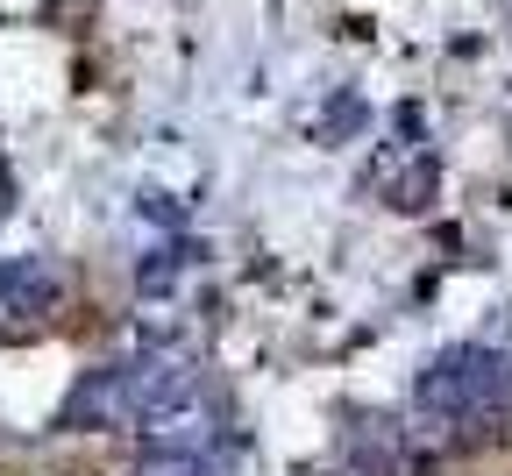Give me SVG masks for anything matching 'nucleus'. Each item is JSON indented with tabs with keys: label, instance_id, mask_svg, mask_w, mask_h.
Masks as SVG:
<instances>
[{
	"label": "nucleus",
	"instance_id": "nucleus-1",
	"mask_svg": "<svg viewBox=\"0 0 512 476\" xmlns=\"http://www.w3.org/2000/svg\"><path fill=\"white\" fill-rule=\"evenodd\" d=\"M136 434H143V448H164V455H214L221 413H214L207 391H185V398L157 405L150 420H136Z\"/></svg>",
	"mask_w": 512,
	"mask_h": 476
},
{
	"label": "nucleus",
	"instance_id": "nucleus-2",
	"mask_svg": "<svg viewBox=\"0 0 512 476\" xmlns=\"http://www.w3.org/2000/svg\"><path fill=\"white\" fill-rule=\"evenodd\" d=\"M57 299H64L57 256H8L0 263V313L36 320V313H57Z\"/></svg>",
	"mask_w": 512,
	"mask_h": 476
},
{
	"label": "nucleus",
	"instance_id": "nucleus-3",
	"mask_svg": "<svg viewBox=\"0 0 512 476\" xmlns=\"http://www.w3.org/2000/svg\"><path fill=\"white\" fill-rule=\"evenodd\" d=\"M434 185H441L434 157H413V171H399V178H392V207H399V214H427Z\"/></svg>",
	"mask_w": 512,
	"mask_h": 476
},
{
	"label": "nucleus",
	"instance_id": "nucleus-4",
	"mask_svg": "<svg viewBox=\"0 0 512 476\" xmlns=\"http://www.w3.org/2000/svg\"><path fill=\"white\" fill-rule=\"evenodd\" d=\"M136 476H221L214 455H164V448H143Z\"/></svg>",
	"mask_w": 512,
	"mask_h": 476
},
{
	"label": "nucleus",
	"instance_id": "nucleus-5",
	"mask_svg": "<svg viewBox=\"0 0 512 476\" xmlns=\"http://www.w3.org/2000/svg\"><path fill=\"white\" fill-rule=\"evenodd\" d=\"M178 263H185V249H157V256L143 263V292H164V285L178 278Z\"/></svg>",
	"mask_w": 512,
	"mask_h": 476
}]
</instances>
